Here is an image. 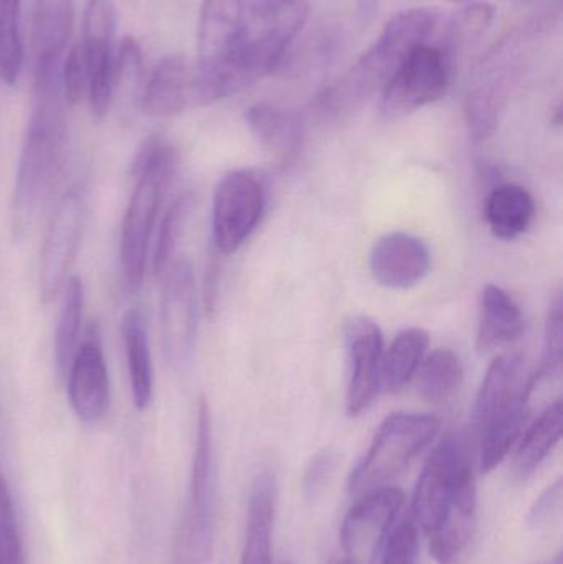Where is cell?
<instances>
[{
    "instance_id": "17",
    "label": "cell",
    "mask_w": 563,
    "mask_h": 564,
    "mask_svg": "<svg viewBox=\"0 0 563 564\" xmlns=\"http://www.w3.org/2000/svg\"><path fill=\"white\" fill-rule=\"evenodd\" d=\"M195 105L194 66L181 55H169L152 69L141 106L152 118H167Z\"/></svg>"
},
{
    "instance_id": "11",
    "label": "cell",
    "mask_w": 563,
    "mask_h": 564,
    "mask_svg": "<svg viewBox=\"0 0 563 564\" xmlns=\"http://www.w3.org/2000/svg\"><path fill=\"white\" fill-rule=\"evenodd\" d=\"M161 297V335L165 358L174 367L187 364L198 328V294L194 267L185 258L165 270Z\"/></svg>"
},
{
    "instance_id": "33",
    "label": "cell",
    "mask_w": 563,
    "mask_h": 564,
    "mask_svg": "<svg viewBox=\"0 0 563 564\" xmlns=\"http://www.w3.org/2000/svg\"><path fill=\"white\" fill-rule=\"evenodd\" d=\"M382 564H419V533L413 522H403L390 532L383 545Z\"/></svg>"
},
{
    "instance_id": "19",
    "label": "cell",
    "mask_w": 563,
    "mask_h": 564,
    "mask_svg": "<svg viewBox=\"0 0 563 564\" xmlns=\"http://www.w3.org/2000/svg\"><path fill=\"white\" fill-rule=\"evenodd\" d=\"M277 482L263 470L255 477L248 499L247 532L240 564H273Z\"/></svg>"
},
{
    "instance_id": "12",
    "label": "cell",
    "mask_w": 563,
    "mask_h": 564,
    "mask_svg": "<svg viewBox=\"0 0 563 564\" xmlns=\"http://www.w3.org/2000/svg\"><path fill=\"white\" fill-rule=\"evenodd\" d=\"M403 506V494L396 487H379L364 494L347 512L340 542L347 564H373L382 553L393 523Z\"/></svg>"
},
{
    "instance_id": "10",
    "label": "cell",
    "mask_w": 563,
    "mask_h": 564,
    "mask_svg": "<svg viewBox=\"0 0 563 564\" xmlns=\"http://www.w3.org/2000/svg\"><path fill=\"white\" fill-rule=\"evenodd\" d=\"M85 192L75 185L65 192L50 220L40 254V297L55 301L69 280L85 228Z\"/></svg>"
},
{
    "instance_id": "35",
    "label": "cell",
    "mask_w": 563,
    "mask_h": 564,
    "mask_svg": "<svg viewBox=\"0 0 563 564\" xmlns=\"http://www.w3.org/2000/svg\"><path fill=\"white\" fill-rule=\"evenodd\" d=\"M466 115H468L469 129L473 134L478 139H485L495 131L496 121H498V106L492 96L475 93L466 102Z\"/></svg>"
},
{
    "instance_id": "36",
    "label": "cell",
    "mask_w": 563,
    "mask_h": 564,
    "mask_svg": "<svg viewBox=\"0 0 563 564\" xmlns=\"http://www.w3.org/2000/svg\"><path fill=\"white\" fill-rule=\"evenodd\" d=\"M62 89L65 101L72 106L78 105L83 96L86 95L88 85H86V69L79 45L73 46L69 50L65 63H63Z\"/></svg>"
},
{
    "instance_id": "40",
    "label": "cell",
    "mask_w": 563,
    "mask_h": 564,
    "mask_svg": "<svg viewBox=\"0 0 563 564\" xmlns=\"http://www.w3.org/2000/svg\"><path fill=\"white\" fill-rule=\"evenodd\" d=\"M545 564H562V556L555 555V558H552L551 562H548Z\"/></svg>"
},
{
    "instance_id": "27",
    "label": "cell",
    "mask_w": 563,
    "mask_h": 564,
    "mask_svg": "<svg viewBox=\"0 0 563 564\" xmlns=\"http://www.w3.org/2000/svg\"><path fill=\"white\" fill-rule=\"evenodd\" d=\"M419 391L423 400L432 404L452 401L465 381V367L452 348H436L426 355L420 367Z\"/></svg>"
},
{
    "instance_id": "34",
    "label": "cell",
    "mask_w": 563,
    "mask_h": 564,
    "mask_svg": "<svg viewBox=\"0 0 563 564\" xmlns=\"http://www.w3.org/2000/svg\"><path fill=\"white\" fill-rule=\"evenodd\" d=\"M337 466L336 451L324 447L320 453L314 454L313 459L307 464L303 477V490L306 499L316 500L324 492L333 479Z\"/></svg>"
},
{
    "instance_id": "41",
    "label": "cell",
    "mask_w": 563,
    "mask_h": 564,
    "mask_svg": "<svg viewBox=\"0 0 563 564\" xmlns=\"http://www.w3.org/2000/svg\"><path fill=\"white\" fill-rule=\"evenodd\" d=\"M453 2H462V0H453Z\"/></svg>"
},
{
    "instance_id": "29",
    "label": "cell",
    "mask_w": 563,
    "mask_h": 564,
    "mask_svg": "<svg viewBox=\"0 0 563 564\" xmlns=\"http://www.w3.org/2000/svg\"><path fill=\"white\" fill-rule=\"evenodd\" d=\"M22 66V0H0V79L15 85Z\"/></svg>"
},
{
    "instance_id": "24",
    "label": "cell",
    "mask_w": 563,
    "mask_h": 564,
    "mask_svg": "<svg viewBox=\"0 0 563 564\" xmlns=\"http://www.w3.org/2000/svg\"><path fill=\"white\" fill-rule=\"evenodd\" d=\"M121 332L126 360H128L132 403L139 411H144L148 410L152 401L154 370H152L151 347H149L145 322L139 308L126 312Z\"/></svg>"
},
{
    "instance_id": "28",
    "label": "cell",
    "mask_w": 563,
    "mask_h": 564,
    "mask_svg": "<svg viewBox=\"0 0 563 564\" xmlns=\"http://www.w3.org/2000/svg\"><path fill=\"white\" fill-rule=\"evenodd\" d=\"M63 291H65V295H63L62 312H59L55 344H53L56 371L62 377L68 371L73 355L76 351L79 328H82L83 304H85V289H83V282L79 278H69Z\"/></svg>"
},
{
    "instance_id": "38",
    "label": "cell",
    "mask_w": 563,
    "mask_h": 564,
    "mask_svg": "<svg viewBox=\"0 0 563 564\" xmlns=\"http://www.w3.org/2000/svg\"><path fill=\"white\" fill-rule=\"evenodd\" d=\"M492 15H495V9L489 3H475L465 9L456 29L458 32L479 33L491 22Z\"/></svg>"
},
{
    "instance_id": "42",
    "label": "cell",
    "mask_w": 563,
    "mask_h": 564,
    "mask_svg": "<svg viewBox=\"0 0 563 564\" xmlns=\"http://www.w3.org/2000/svg\"><path fill=\"white\" fill-rule=\"evenodd\" d=\"M337 564H347L346 562H340V563H337Z\"/></svg>"
},
{
    "instance_id": "32",
    "label": "cell",
    "mask_w": 563,
    "mask_h": 564,
    "mask_svg": "<svg viewBox=\"0 0 563 564\" xmlns=\"http://www.w3.org/2000/svg\"><path fill=\"white\" fill-rule=\"evenodd\" d=\"M0 564H26L12 492L0 466Z\"/></svg>"
},
{
    "instance_id": "26",
    "label": "cell",
    "mask_w": 563,
    "mask_h": 564,
    "mask_svg": "<svg viewBox=\"0 0 563 564\" xmlns=\"http://www.w3.org/2000/svg\"><path fill=\"white\" fill-rule=\"evenodd\" d=\"M430 335L423 328L412 327L400 332L382 355L380 381L389 393L402 390L419 373L429 355Z\"/></svg>"
},
{
    "instance_id": "13",
    "label": "cell",
    "mask_w": 563,
    "mask_h": 564,
    "mask_svg": "<svg viewBox=\"0 0 563 564\" xmlns=\"http://www.w3.org/2000/svg\"><path fill=\"white\" fill-rule=\"evenodd\" d=\"M115 13L111 0H88L83 17V42L79 43L86 69V95L93 116L102 119L111 106L115 88Z\"/></svg>"
},
{
    "instance_id": "3",
    "label": "cell",
    "mask_w": 563,
    "mask_h": 564,
    "mask_svg": "<svg viewBox=\"0 0 563 564\" xmlns=\"http://www.w3.org/2000/svg\"><path fill=\"white\" fill-rule=\"evenodd\" d=\"M435 26L436 15L432 10L413 9L397 13L357 65L320 96L317 111L337 118L360 105L377 89H382L403 59L413 50L429 43Z\"/></svg>"
},
{
    "instance_id": "4",
    "label": "cell",
    "mask_w": 563,
    "mask_h": 564,
    "mask_svg": "<svg viewBox=\"0 0 563 564\" xmlns=\"http://www.w3.org/2000/svg\"><path fill=\"white\" fill-rule=\"evenodd\" d=\"M177 167V151L162 139H151L136 162L138 177L122 220L119 247L122 280L131 292L144 281L152 230Z\"/></svg>"
},
{
    "instance_id": "1",
    "label": "cell",
    "mask_w": 563,
    "mask_h": 564,
    "mask_svg": "<svg viewBox=\"0 0 563 564\" xmlns=\"http://www.w3.org/2000/svg\"><path fill=\"white\" fill-rule=\"evenodd\" d=\"M413 513L436 564H466L478 527V490L462 441L446 437L426 460Z\"/></svg>"
},
{
    "instance_id": "37",
    "label": "cell",
    "mask_w": 563,
    "mask_h": 564,
    "mask_svg": "<svg viewBox=\"0 0 563 564\" xmlns=\"http://www.w3.org/2000/svg\"><path fill=\"white\" fill-rule=\"evenodd\" d=\"M563 486L562 479L555 480L544 494L535 500L528 516V523L532 529H542L554 522L562 510Z\"/></svg>"
},
{
    "instance_id": "31",
    "label": "cell",
    "mask_w": 563,
    "mask_h": 564,
    "mask_svg": "<svg viewBox=\"0 0 563 564\" xmlns=\"http://www.w3.org/2000/svg\"><path fill=\"white\" fill-rule=\"evenodd\" d=\"M192 208H194V195L185 192V194L178 195L165 212L161 228H159L154 258H152L155 274H164L174 261L175 250H177L178 241L184 235Z\"/></svg>"
},
{
    "instance_id": "18",
    "label": "cell",
    "mask_w": 563,
    "mask_h": 564,
    "mask_svg": "<svg viewBox=\"0 0 563 564\" xmlns=\"http://www.w3.org/2000/svg\"><path fill=\"white\" fill-rule=\"evenodd\" d=\"M243 0H204L198 19L197 66L214 65L228 55L245 29Z\"/></svg>"
},
{
    "instance_id": "14",
    "label": "cell",
    "mask_w": 563,
    "mask_h": 564,
    "mask_svg": "<svg viewBox=\"0 0 563 564\" xmlns=\"http://www.w3.org/2000/svg\"><path fill=\"white\" fill-rule=\"evenodd\" d=\"M349 380L346 391L347 416L357 417L372 406L382 390V330L372 318L354 317L346 327Z\"/></svg>"
},
{
    "instance_id": "30",
    "label": "cell",
    "mask_w": 563,
    "mask_h": 564,
    "mask_svg": "<svg viewBox=\"0 0 563 564\" xmlns=\"http://www.w3.org/2000/svg\"><path fill=\"white\" fill-rule=\"evenodd\" d=\"M563 315L561 292L554 295V301L549 307L548 321H545L544 351H542L541 364L535 368L534 373L526 380V394L534 397L535 391L542 384L561 377L562 351H563Z\"/></svg>"
},
{
    "instance_id": "16",
    "label": "cell",
    "mask_w": 563,
    "mask_h": 564,
    "mask_svg": "<svg viewBox=\"0 0 563 564\" xmlns=\"http://www.w3.org/2000/svg\"><path fill=\"white\" fill-rule=\"evenodd\" d=\"M369 267L377 284L409 289L425 280L432 267V254L425 241L415 235L393 231L373 245Z\"/></svg>"
},
{
    "instance_id": "25",
    "label": "cell",
    "mask_w": 563,
    "mask_h": 564,
    "mask_svg": "<svg viewBox=\"0 0 563 564\" xmlns=\"http://www.w3.org/2000/svg\"><path fill=\"white\" fill-rule=\"evenodd\" d=\"M563 430L562 398L552 401L538 417L522 431L515 456V470L521 479L532 476L552 451L561 443Z\"/></svg>"
},
{
    "instance_id": "15",
    "label": "cell",
    "mask_w": 563,
    "mask_h": 564,
    "mask_svg": "<svg viewBox=\"0 0 563 564\" xmlns=\"http://www.w3.org/2000/svg\"><path fill=\"white\" fill-rule=\"evenodd\" d=\"M68 398L76 417L83 423H98L108 413L109 373L96 325L89 327L73 355L68 367Z\"/></svg>"
},
{
    "instance_id": "5",
    "label": "cell",
    "mask_w": 563,
    "mask_h": 564,
    "mask_svg": "<svg viewBox=\"0 0 563 564\" xmlns=\"http://www.w3.org/2000/svg\"><path fill=\"white\" fill-rule=\"evenodd\" d=\"M531 414L521 355H499L486 371L475 404L479 466L491 473L508 457Z\"/></svg>"
},
{
    "instance_id": "9",
    "label": "cell",
    "mask_w": 563,
    "mask_h": 564,
    "mask_svg": "<svg viewBox=\"0 0 563 564\" xmlns=\"http://www.w3.org/2000/svg\"><path fill=\"white\" fill-rule=\"evenodd\" d=\"M267 210V191L248 171L228 172L212 202V245L217 254H234L253 235Z\"/></svg>"
},
{
    "instance_id": "22",
    "label": "cell",
    "mask_w": 563,
    "mask_h": 564,
    "mask_svg": "<svg viewBox=\"0 0 563 564\" xmlns=\"http://www.w3.org/2000/svg\"><path fill=\"white\" fill-rule=\"evenodd\" d=\"M248 128L261 148L280 164L296 161L303 142L300 122L290 112L268 102H257L247 111Z\"/></svg>"
},
{
    "instance_id": "21",
    "label": "cell",
    "mask_w": 563,
    "mask_h": 564,
    "mask_svg": "<svg viewBox=\"0 0 563 564\" xmlns=\"http://www.w3.org/2000/svg\"><path fill=\"white\" fill-rule=\"evenodd\" d=\"M524 332V317L515 299L496 284L483 289L476 347L481 354L518 340Z\"/></svg>"
},
{
    "instance_id": "6",
    "label": "cell",
    "mask_w": 563,
    "mask_h": 564,
    "mask_svg": "<svg viewBox=\"0 0 563 564\" xmlns=\"http://www.w3.org/2000/svg\"><path fill=\"white\" fill-rule=\"evenodd\" d=\"M218 474L208 401L201 398L191 487L169 564H210L217 536Z\"/></svg>"
},
{
    "instance_id": "39",
    "label": "cell",
    "mask_w": 563,
    "mask_h": 564,
    "mask_svg": "<svg viewBox=\"0 0 563 564\" xmlns=\"http://www.w3.org/2000/svg\"><path fill=\"white\" fill-rule=\"evenodd\" d=\"M264 2H267V0H243L245 12H247V10L255 9V7L261 6V3Z\"/></svg>"
},
{
    "instance_id": "7",
    "label": "cell",
    "mask_w": 563,
    "mask_h": 564,
    "mask_svg": "<svg viewBox=\"0 0 563 564\" xmlns=\"http://www.w3.org/2000/svg\"><path fill=\"white\" fill-rule=\"evenodd\" d=\"M440 427L442 421L435 414H390L350 474L349 492L364 496L386 487L435 441Z\"/></svg>"
},
{
    "instance_id": "23",
    "label": "cell",
    "mask_w": 563,
    "mask_h": 564,
    "mask_svg": "<svg viewBox=\"0 0 563 564\" xmlns=\"http://www.w3.org/2000/svg\"><path fill=\"white\" fill-rule=\"evenodd\" d=\"M485 217L489 230L498 240H518L534 221V197L521 185H498L486 198Z\"/></svg>"
},
{
    "instance_id": "20",
    "label": "cell",
    "mask_w": 563,
    "mask_h": 564,
    "mask_svg": "<svg viewBox=\"0 0 563 564\" xmlns=\"http://www.w3.org/2000/svg\"><path fill=\"white\" fill-rule=\"evenodd\" d=\"M73 29V0H33V66L59 65Z\"/></svg>"
},
{
    "instance_id": "8",
    "label": "cell",
    "mask_w": 563,
    "mask_h": 564,
    "mask_svg": "<svg viewBox=\"0 0 563 564\" xmlns=\"http://www.w3.org/2000/svg\"><path fill=\"white\" fill-rule=\"evenodd\" d=\"M450 69L448 53L440 46L425 43L413 50L382 88V118L397 121L440 101L450 88Z\"/></svg>"
},
{
    "instance_id": "2",
    "label": "cell",
    "mask_w": 563,
    "mask_h": 564,
    "mask_svg": "<svg viewBox=\"0 0 563 564\" xmlns=\"http://www.w3.org/2000/svg\"><path fill=\"white\" fill-rule=\"evenodd\" d=\"M32 115L20 152L12 198V231L22 240L62 182L68 159V126L59 65L35 66Z\"/></svg>"
}]
</instances>
